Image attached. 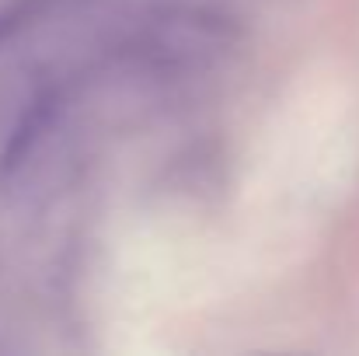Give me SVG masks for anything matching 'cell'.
Returning a JSON list of instances; mask_svg holds the SVG:
<instances>
[{"label": "cell", "instance_id": "6da1fadb", "mask_svg": "<svg viewBox=\"0 0 359 356\" xmlns=\"http://www.w3.org/2000/svg\"><path fill=\"white\" fill-rule=\"evenodd\" d=\"M46 112H49V102H39L25 122H21V129H14V140H11V147H7V157H4V164L7 168H14V164H21V157L28 154V147L35 143V136H39V129L46 126Z\"/></svg>", "mask_w": 359, "mask_h": 356}, {"label": "cell", "instance_id": "7a4b0ae2", "mask_svg": "<svg viewBox=\"0 0 359 356\" xmlns=\"http://www.w3.org/2000/svg\"><path fill=\"white\" fill-rule=\"evenodd\" d=\"M4 32H7V18H0V35H4Z\"/></svg>", "mask_w": 359, "mask_h": 356}]
</instances>
